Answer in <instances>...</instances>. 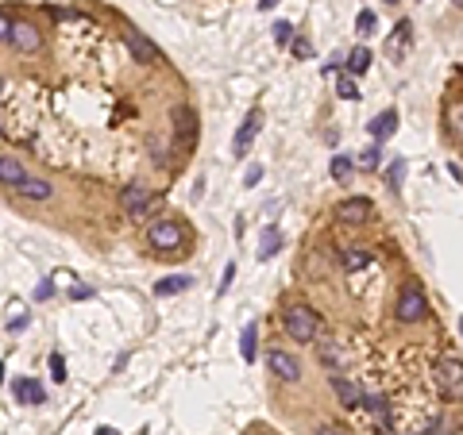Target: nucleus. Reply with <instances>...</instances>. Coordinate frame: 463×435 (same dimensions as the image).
I'll return each mask as SVG.
<instances>
[{"label": "nucleus", "instance_id": "1", "mask_svg": "<svg viewBox=\"0 0 463 435\" xmlns=\"http://www.w3.org/2000/svg\"><path fill=\"white\" fill-rule=\"evenodd\" d=\"M282 328H286V335L297 339V343H313V339L321 335V320H316V312L305 309V304H290V309L282 312Z\"/></svg>", "mask_w": 463, "mask_h": 435}, {"label": "nucleus", "instance_id": "2", "mask_svg": "<svg viewBox=\"0 0 463 435\" xmlns=\"http://www.w3.org/2000/svg\"><path fill=\"white\" fill-rule=\"evenodd\" d=\"M436 386H440V393L448 401H463V362L455 355L436 362Z\"/></svg>", "mask_w": 463, "mask_h": 435}, {"label": "nucleus", "instance_id": "3", "mask_svg": "<svg viewBox=\"0 0 463 435\" xmlns=\"http://www.w3.org/2000/svg\"><path fill=\"white\" fill-rule=\"evenodd\" d=\"M424 293L417 281H405L402 293H398V304H394V316L402 320V324H417V320H424Z\"/></svg>", "mask_w": 463, "mask_h": 435}, {"label": "nucleus", "instance_id": "4", "mask_svg": "<svg viewBox=\"0 0 463 435\" xmlns=\"http://www.w3.org/2000/svg\"><path fill=\"white\" fill-rule=\"evenodd\" d=\"M147 239H151V247H158V251H177V247L186 243V227L177 220H158V223H151Z\"/></svg>", "mask_w": 463, "mask_h": 435}, {"label": "nucleus", "instance_id": "5", "mask_svg": "<svg viewBox=\"0 0 463 435\" xmlns=\"http://www.w3.org/2000/svg\"><path fill=\"white\" fill-rule=\"evenodd\" d=\"M170 124H174V139L182 150H193L197 143V116H193V108H174L170 112Z\"/></svg>", "mask_w": 463, "mask_h": 435}, {"label": "nucleus", "instance_id": "6", "mask_svg": "<svg viewBox=\"0 0 463 435\" xmlns=\"http://www.w3.org/2000/svg\"><path fill=\"white\" fill-rule=\"evenodd\" d=\"M259 127H263V108H251V112H247V120L239 124L236 139H232V155L244 158L247 150H251V143H255V135H259Z\"/></svg>", "mask_w": 463, "mask_h": 435}, {"label": "nucleus", "instance_id": "7", "mask_svg": "<svg viewBox=\"0 0 463 435\" xmlns=\"http://www.w3.org/2000/svg\"><path fill=\"white\" fill-rule=\"evenodd\" d=\"M120 204H124V212H128L131 220H139V216H147V212H151L155 197H151L147 185H124V193H120Z\"/></svg>", "mask_w": 463, "mask_h": 435}, {"label": "nucleus", "instance_id": "8", "mask_svg": "<svg viewBox=\"0 0 463 435\" xmlns=\"http://www.w3.org/2000/svg\"><path fill=\"white\" fill-rule=\"evenodd\" d=\"M266 366H270V374L282 377V381H297L301 377V362H297L290 350H266Z\"/></svg>", "mask_w": 463, "mask_h": 435}, {"label": "nucleus", "instance_id": "9", "mask_svg": "<svg viewBox=\"0 0 463 435\" xmlns=\"http://www.w3.org/2000/svg\"><path fill=\"white\" fill-rule=\"evenodd\" d=\"M8 43L20 50V54H35V50L43 47V35H39V27H35V23L16 20V23H12V39Z\"/></svg>", "mask_w": 463, "mask_h": 435}, {"label": "nucleus", "instance_id": "10", "mask_svg": "<svg viewBox=\"0 0 463 435\" xmlns=\"http://www.w3.org/2000/svg\"><path fill=\"white\" fill-rule=\"evenodd\" d=\"M321 366L340 374V370L352 366V350H347L340 339H325V343H321Z\"/></svg>", "mask_w": 463, "mask_h": 435}, {"label": "nucleus", "instance_id": "11", "mask_svg": "<svg viewBox=\"0 0 463 435\" xmlns=\"http://www.w3.org/2000/svg\"><path fill=\"white\" fill-rule=\"evenodd\" d=\"M124 43H128L131 58L147 62V66H158V62H162V50H158L155 43L147 39V35H139V31H128V35H124Z\"/></svg>", "mask_w": 463, "mask_h": 435}, {"label": "nucleus", "instance_id": "12", "mask_svg": "<svg viewBox=\"0 0 463 435\" xmlns=\"http://www.w3.org/2000/svg\"><path fill=\"white\" fill-rule=\"evenodd\" d=\"M332 393L340 397V405H347V408H359L367 401V393L359 386H355L352 377H344V374H332Z\"/></svg>", "mask_w": 463, "mask_h": 435}, {"label": "nucleus", "instance_id": "13", "mask_svg": "<svg viewBox=\"0 0 463 435\" xmlns=\"http://www.w3.org/2000/svg\"><path fill=\"white\" fill-rule=\"evenodd\" d=\"M409 39H413V23L409 20H398V27L390 31V43H386V54L394 62L405 58V47H409Z\"/></svg>", "mask_w": 463, "mask_h": 435}, {"label": "nucleus", "instance_id": "14", "mask_svg": "<svg viewBox=\"0 0 463 435\" xmlns=\"http://www.w3.org/2000/svg\"><path fill=\"white\" fill-rule=\"evenodd\" d=\"M371 212H375V208H371L367 197H352V201H344L340 208H336V216H340L344 223H363V220H371Z\"/></svg>", "mask_w": 463, "mask_h": 435}, {"label": "nucleus", "instance_id": "15", "mask_svg": "<svg viewBox=\"0 0 463 435\" xmlns=\"http://www.w3.org/2000/svg\"><path fill=\"white\" fill-rule=\"evenodd\" d=\"M16 401H23V405H43L47 393H43V386L35 377H16Z\"/></svg>", "mask_w": 463, "mask_h": 435}, {"label": "nucleus", "instance_id": "16", "mask_svg": "<svg viewBox=\"0 0 463 435\" xmlns=\"http://www.w3.org/2000/svg\"><path fill=\"white\" fill-rule=\"evenodd\" d=\"M398 131V108H386L383 116H375L371 120V135L378 139V143H386V139Z\"/></svg>", "mask_w": 463, "mask_h": 435}, {"label": "nucleus", "instance_id": "17", "mask_svg": "<svg viewBox=\"0 0 463 435\" xmlns=\"http://www.w3.org/2000/svg\"><path fill=\"white\" fill-rule=\"evenodd\" d=\"M23 166L16 162V155H0V185H8V189H16V185L23 181Z\"/></svg>", "mask_w": 463, "mask_h": 435}, {"label": "nucleus", "instance_id": "18", "mask_svg": "<svg viewBox=\"0 0 463 435\" xmlns=\"http://www.w3.org/2000/svg\"><path fill=\"white\" fill-rule=\"evenodd\" d=\"M282 251V232L278 227H263V235H259V262H266V258H274V254Z\"/></svg>", "mask_w": 463, "mask_h": 435}, {"label": "nucleus", "instance_id": "19", "mask_svg": "<svg viewBox=\"0 0 463 435\" xmlns=\"http://www.w3.org/2000/svg\"><path fill=\"white\" fill-rule=\"evenodd\" d=\"M16 193L28 197V201H50V193H54V189H50L47 181H39V177H23V181L16 185Z\"/></svg>", "mask_w": 463, "mask_h": 435}, {"label": "nucleus", "instance_id": "20", "mask_svg": "<svg viewBox=\"0 0 463 435\" xmlns=\"http://www.w3.org/2000/svg\"><path fill=\"white\" fill-rule=\"evenodd\" d=\"M189 285H193V278H189V274H174V278H162L155 285V297H174V293H186Z\"/></svg>", "mask_w": 463, "mask_h": 435}, {"label": "nucleus", "instance_id": "21", "mask_svg": "<svg viewBox=\"0 0 463 435\" xmlns=\"http://www.w3.org/2000/svg\"><path fill=\"white\" fill-rule=\"evenodd\" d=\"M367 66H371V50L355 47L352 54H347V74H352V78H359V74H367Z\"/></svg>", "mask_w": 463, "mask_h": 435}, {"label": "nucleus", "instance_id": "22", "mask_svg": "<svg viewBox=\"0 0 463 435\" xmlns=\"http://www.w3.org/2000/svg\"><path fill=\"white\" fill-rule=\"evenodd\" d=\"M336 97L340 100H359V85H355L352 74H340V78H336Z\"/></svg>", "mask_w": 463, "mask_h": 435}, {"label": "nucleus", "instance_id": "23", "mask_svg": "<svg viewBox=\"0 0 463 435\" xmlns=\"http://www.w3.org/2000/svg\"><path fill=\"white\" fill-rule=\"evenodd\" d=\"M255 339H259V328H255V324H247V328H244V339H239L244 362H255Z\"/></svg>", "mask_w": 463, "mask_h": 435}, {"label": "nucleus", "instance_id": "24", "mask_svg": "<svg viewBox=\"0 0 463 435\" xmlns=\"http://www.w3.org/2000/svg\"><path fill=\"white\" fill-rule=\"evenodd\" d=\"M340 258H344L347 270H363V266H371V254H367V251H352V247H344Z\"/></svg>", "mask_w": 463, "mask_h": 435}, {"label": "nucleus", "instance_id": "25", "mask_svg": "<svg viewBox=\"0 0 463 435\" xmlns=\"http://www.w3.org/2000/svg\"><path fill=\"white\" fill-rule=\"evenodd\" d=\"M328 170H332V181H347V177H352V170H355V162L347 155H336Z\"/></svg>", "mask_w": 463, "mask_h": 435}, {"label": "nucleus", "instance_id": "26", "mask_svg": "<svg viewBox=\"0 0 463 435\" xmlns=\"http://www.w3.org/2000/svg\"><path fill=\"white\" fill-rule=\"evenodd\" d=\"M363 408H371V412H375L378 424H390V405H386V397H367Z\"/></svg>", "mask_w": 463, "mask_h": 435}, {"label": "nucleus", "instance_id": "27", "mask_svg": "<svg viewBox=\"0 0 463 435\" xmlns=\"http://www.w3.org/2000/svg\"><path fill=\"white\" fill-rule=\"evenodd\" d=\"M378 162H383V150H378V146L359 150V170H378Z\"/></svg>", "mask_w": 463, "mask_h": 435}, {"label": "nucleus", "instance_id": "28", "mask_svg": "<svg viewBox=\"0 0 463 435\" xmlns=\"http://www.w3.org/2000/svg\"><path fill=\"white\" fill-rule=\"evenodd\" d=\"M448 131H452L455 139H463V104L448 108Z\"/></svg>", "mask_w": 463, "mask_h": 435}, {"label": "nucleus", "instance_id": "29", "mask_svg": "<svg viewBox=\"0 0 463 435\" xmlns=\"http://www.w3.org/2000/svg\"><path fill=\"white\" fill-rule=\"evenodd\" d=\"M355 31H359L363 39H367V35H375V12H371V8L359 12V20H355Z\"/></svg>", "mask_w": 463, "mask_h": 435}, {"label": "nucleus", "instance_id": "30", "mask_svg": "<svg viewBox=\"0 0 463 435\" xmlns=\"http://www.w3.org/2000/svg\"><path fill=\"white\" fill-rule=\"evenodd\" d=\"M402 177H405V162L394 158V162H390V189H394V193L402 189Z\"/></svg>", "mask_w": 463, "mask_h": 435}, {"label": "nucleus", "instance_id": "31", "mask_svg": "<svg viewBox=\"0 0 463 435\" xmlns=\"http://www.w3.org/2000/svg\"><path fill=\"white\" fill-rule=\"evenodd\" d=\"M232 278H236V262H228V266H224V278H220V285H217V297H224V293H228Z\"/></svg>", "mask_w": 463, "mask_h": 435}, {"label": "nucleus", "instance_id": "32", "mask_svg": "<svg viewBox=\"0 0 463 435\" xmlns=\"http://www.w3.org/2000/svg\"><path fill=\"white\" fill-rule=\"evenodd\" d=\"M50 374H54V381H66V362H62V355H50Z\"/></svg>", "mask_w": 463, "mask_h": 435}, {"label": "nucleus", "instance_id": "33", "mask_svg": "<svg viewBox=\"0 0 463 435\" xmlns=\"http://www.w3.org/2000/svg\"><path fill=\"white\" fill-rule=\"evenodd\" d=\"M290 35H294V27H290L286 20H282V23H274V39L282 43V47H286V43H290Z\"/></svg>", "mask_w": 463, "mask_h": 435}, {"label": "nucleus", "instance_id": "34", "mask_svg": "<svg viewBox=\"0 0 463 435\" xmlns=\"http://www.w3.org/2000/svg\"><path fill=\"white\" fill-rule=\"evenodd\" d=\"M259 177H263V166H247V174H244V185L251 189V185H259Z\"/></svg>", "mask_w": 463, "mask_h": 435}, {"label": "nucleus", "instance_id": "35", "mask_svg": "<svg viewBox=\"0 0 463 435\" xmlns=\"http://www.w3.org/2000/svg\"><path fill=\"white\" fill-rule=\"evenodd\" d=\"M47 297H54V281H39V289H35V300H47Z\"/></svg>", "mask_w": 463, "mask_h": 435}, {"label": "nucleus", "instance_id": "36", "mask_svg": "<svg viewBox=\"0 0 463 435\" xmlns=\"http://www.w3.org/2000/svg\"><path fill=\"white\" fill-rule=\"evenodd\" d=\"M294 54H297V58H309V54H313V43H309V39H297V43H294Z\"/></svg>", "mask_w": 463, "mask_h": 435}, {"label": "nucleus", "instance_id": "37", "mask_svg": "<svg viewBox=\"0 0 463 435\" xmlns=\"http://www.w3.org/2000/svg\"><path fill=\"white\" fill-rule=\"evenodd\" d=\"M316 435H347V432L340 424H321V427H316Z\"/></svg>", "mask_w": 463, "mask_h": 435}, {"label": "nucleus", "instance_id": "38", "mask_svg": "<svg viewBox=\"0 0 463 435\" xmlns=\"http://www.w3.org/2000/svg\"><path fill=\"white\" fill-rule=\"evenodd\" d=\"M0 39H12V20L0 12Z\"/></svg>", "mask_w": 463, "mask_h": 435}, {"label": "nucleus", "instance_id": "39", "mask_svg": "<svg viewBox=\"0 0 463 435\" xmlns=\"http://www.w3.org/2000/svg\"><path fill=\"white\" fill-rule=\"evenodd\" d=\"M69 293H74V297H93V289H89V285H74Z\"/></svg>", "mask_w": 463, "mask_h": 435}, {"label": "nucleus", "instance_id": "40", "mask_svg": "<svg viewBox=\"0 0 463 435\" xmlns=\"http://www.w3.org/2000/svg\"><path fill=\"white\" fill-rule=\"evenodd\" d=\"M278 4H282V0H259V8H263V12L266 8H278Z\"/></svg>", "mask_w": 463, "mask_h": 435}, {"label": "nucleus", "instance_id": "41", "mask_svg": "<svg viewBox=\"0 0 463 435\" xmlns=\"http://www.w3.org/2000/svg\"><path fill=\"white\" fill-rule=\"evenodd\" d=\"M93 435H120V432H116V427H97Z\"/></svg>", "mask_w": 463, "mask_h": 435}, {"label": "nucleus", "instance_id": "42", "mask_svg": "<svg viewBox=\"0 0 463 435\" xmlns=\"http://www.w3.org/2000/svg\"><path fill=\"white\" fill-rule=\"evenodd\" d=\"M4 93H8V81L0 78V100H4Z\"/></svg>", "mask_w": 463, "mask_h": 435}, {"label": "nucleus", "instance_id": "43", "mask_svg": "<svg viewBox=\"0 0 463 435\" xmlns=\"http://www.w3.org/2000/svg\"><path fill=\"white\" fill-rule=\"evenodd\" d=\"M0 386H4V362H0Z\"/></svg>", "mask_w": 463, "mask_h": 435}, {"label": "nucleus", "instance_id": "44", "mask_svg": "<svg viewBox=\"0 0 463 435\" xmlns=\"http://www.w3.org/2000/svg\"><path fill=\"white\" fill-rule=\"evenodd\" d=\"M460 335H463V320H460Z\"/></svg>", "mask_w": 463, "mask_h": 435}, {"label": "nucleus", "instance_id": "45", "mask_svg": "<svg viewBox=\"0 0 463 435\" xmlns=\"http://www.w3.org/2000/svg\"><path fill=\"white\" fill-rule=\"evenodd\" d=\"M386 4H398V0H386Z\"/></svg>", "mask_w": 463, "mask_h": 435}]
</instances>
